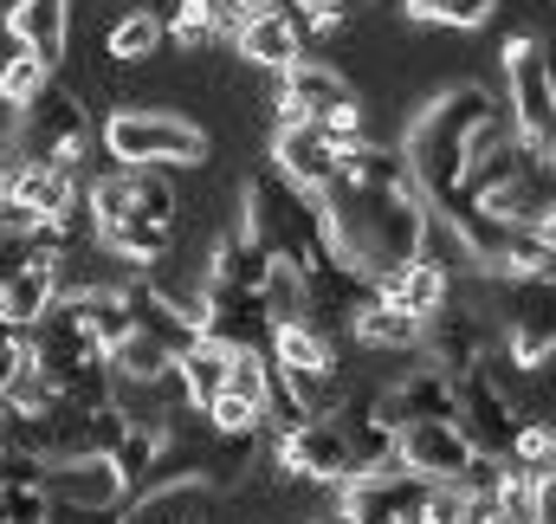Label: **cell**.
<instances>
[{
  "mask_svg": "<svg viewBox=\"0 0 556 524\" xmlns=\"http://www.w3.org/2000/svg\"><path fill=\"white\" fill-rule=\"evenodd\" d=\"M317 221H324V247H330V260H343L350 272H363L369 285H382V278H395L402 265L420 260L427 201H420V188L376 195V188L330 182V188L317 195Z\"/></svg>",
  "mask_w": 556,
  "mask_h": 524,
  "instance_id": "cell-1",
  "label": "cell"
},
{
  "mask_svg": "<svg viewBox=\"0 0 556 524\" xmlns=\"http://www.w3.org/2000/svg\"><path fill=\"white\" fill-rule=\"evenodd\" d=\"M498 142H505V111H498V98L485 85L440 91L408 124V136H402V155H408V175H415L420 201L427 208L453 201L459 182L472 175V162H485Z\"/></svg>",
  "mask_w": 556,
  "mask_h": 524,
  "instance_id": "cell-2",
  "label": "cell"
},
{
  "mask_svg": "<svg viewBox=\"0 0 556 524\" xmlns=\"http://www.w3.org/2000/svg\"><path fill=\"white\" fill-rule=\"evenodd\" d=\"M240 208H247L240 234H253L273 260L298 265V272H304V265H317V260H330V247H324V221H317V201H311V195H298L291 182H278V175L247 182Z\"/></svg>",
  "mask_w": 556,
  "mask_h": 524,
  "instance_id": "cell-3",
  "label": "cell"
},
{
  "mask_svg": "<svg viewBox=\"0 0 556 524\" xmlns=\"http://www.w3.org/2000/svg\"><path fill=\"white\" fill-rule=\"evenodd\" d=\"M104 149L117 169H201L207 130L162 104H124L104 117Z\"/></svg>",
  "mask_w": 556,
  "mask_h": 524,
  "instance_id": "cell-4",
  "label": "cell"
},
{
  "mask_svg": "<svg viewBox=\"0 0 556 524\" xmlns=\"http://www.w3.org/2000/svg\"><path fill=\"white\" fill-rule=\"evenodd\" d=\"M498 65H505V104H511V130L518 142L544 162V149L556 142V65L551 52H544V39H511L505 52H498Z\"/></svg>",
  "mask_w": 556,
  "mask_h": 524,
  "instance_id": "cell-5",
  "label": "cell"
},
{
  "mask_svg": "<svg viewBox=\"0 0 556 524\" xmlns=\"http://www.w3.org/2000/svg\"><path fill=\"white\" fill-rule=\"evenodd\" d=\"M85 142H91V124H85L78 91L46 85V91L20 111V130H13V149H7V155H20V162H52V169H78Z\"/></svg>",
  "mask_w": 556,
  "mask_h": 524,
  "instance_id": "cell-6",
  "label": "cell"
},
{
  "mask_svg": "<svg viewBox=\"0 0 556 524\" xmlns=\"http://www.w3.org/2000/svg\"><path fill=\"white\" fill-rule=\"evenodd\" d=\"M85 208H91V234H111V227H175V188L162 169H111L85 188Z\"/></svg>",
  "mask_w": 556,
  "mask_h": 524,
  "instance_id": "cell-7",
  "label": "cell"
},
{
  "mask_svg": "<svg viewBox=\"0 0 556 524\" xmlns=\"http://www.w3.org/2000/svg\"><path fill=\"white\" fill-rule=\"evenodd\" d=\"M505 357L518 370H538L556 357V253L538 278L505 285Z\"/></svg>",
  "mask_w": 556,
  "mask_h": 524,
  "instance_id": "cell-8",
  "label": "cell"
},
{
  "mask_svg": "<svg viewBox=\"0 0 556 524\" xmlns=\"http://www.w3.org/2000/svg\"><path fill=\"white\" fill-rule=\"evenodd\" d=\"M427 479H415L402 460L376 473H350L337 486V524H420Z\"/></svg>",
  "mask_w": 556,
  "mask_h": 524,
  "instance_id": "cell-9",
  "label": "cell"
},
{
  "mask_svg": "<svg viewBox=\"0 0 556 524\" xmlns=\"http://www.w3.org/2000/svg\"><path fill=\"white\" fill-rule=\"evenodd\" d=\"M273 466L285 479H298V486H343L356 473L337 421H298V427L273 434Z\"/></svg>",
  "mask_w": 556,
  "mask_h": 524,
  "instance_id": "cell-10",
  "label": "cell"
},
{
  "mask_svg": "<svg viewBox=\"0 0 556 524\" xmlns=\"http://www.w3.org/2000/svg\"><path fill=\"white\" fill-rule=\"evenodd\" d=\"M415 357L427 370H440L446 383H459V376H472V370L492 357V330H485L479 311H453V298H446L433 317H420V350Z\"/></svg>",
  "mask_w": 556,
  "mask_h": 524,
  "instance_id": "cell-11",
  "label": "cell"
},
{
  "mask_svg": "<svg viewBox=\"0 0 556 524\" xmlns=\"http://www.w3.org/2000/svg\"><path fill=\"white\" fill-rule=\"evenodd\" d=\"M453 427L466 434V447H472V453L505 460V453H511V434H518V408L492 389V376H485V370H472V376H459V383H453Z\"/></svg>",
  "mask_w": 556,
  "mask_h": 524,
  "instance_id": "cell-12",
  "label": "cell"
},
{
  "mask_svg": "<svg viewBox=\"0 0 556 524\" xmlns=\"http://www.w3.org/2000/svg\"><path fill=\"white\" fill-rule=\"evenodd\" d=\"M39 479H46V492H52L59 512H117V506L130 499V486H124V473L111 466V453L52 460V466H39Z\"/></svg>",
  "mask_w": 556,
  "mask_h": 524,
  "instance_id": "cell-13",
  "label": "cell"
},
{
  "mask_svg": "<svg viewBox=\"0 0 556 524\" xmlns=\"http://www.w3.org/2000/svg\"><path fill=\"white\" fill-rule=\"evenodd\" d=\"M395 460L427 486H459L472 466V447L453 421H408V427H395Z\"/></svg>",
  "mask_w": 556,
  "mask_h": 524,
  "instance_id": "cell-14",
  "label": "cell"
},
{
  "mask_svg": "<svg viewBox=\"0 0 556 524\" xmlns=\"http://www.w3.org/2000/svg\"><path fill=\"white\" fill-rule=\"evenodd\" d=\"M285 85H278V124H317L330 104H343V98H356L350 85H343V72L337 65H324V59H291L285 72H278Z\"/></svg>",
  "mask_w": 556,
  "mask_h": 524,
  "instance_id": "cell-15",
  "label": "cell"
},
{
  "mask_svg": "<svg viewBox=\"0 0 556 524\" xmlns=\"http://www.w3.org/2000/svg\"><path fill=\"white\" fill-rule=\"evenodd\" d=\"M273 175L278 182H291L298 195H324L330 182H337V149L317 136V124H278L273 136Z\"/></svg>",
  "mask_w": 556,
  "mask_h": 524,
  "instance_id": "cell-16",
  "label": "cell"
},
{
  "mask_svg": "<svg viewBox=\"0 0 556 524\" xmlns=\"http://www.w3.org/2000/svg\"><path fill=\"white\" fill-rule=\"evenodd\" d=\"M117 524H214V486L201 479H155L117 506Z\"/></svg>",
  "mask_w": 556,
  "mask_h": 524,
  "instance_id": "cell-17",
  "label": "cell"
},
{
  "mask_svg": "<svg viewBox=\"0 0 556 524\" xmlns=\"http://www.w3.org/2000/svg\"><path fill=\"white\" fill-rule=\"evenodd\" d=\"M376 401V414L389 421V427H408V421H453V383L440 376V370H427L415 363L402 383H389L382 395H369Z\"/></svg>",
  "mask_w": 556,
  "mask_h": 524,
  "instance_id": "cell-18",
  "label": "cell"
},
{
  "mask_svg": "<svg viewBox=\"0 0 556 524\" xmlns=\"http://www.w3.org/2000/svg\"><path fill=\"white\" fill-rule=\"evenodd\" d=\"M233 52H240L247 65L285 72V65L304 52V33H298V20H291L285 7H253V13L240 20V33H233Z\"/></svg>",
  "mask_w": 556,
  "mask_h": 524,
  "instance_id": "cell-19",
  "label": "cell"
},
{
  "mask_svg": "<svg viewBox=\"0 0 556 524\" xmlns=\"http://www.w3.org/2000/svg\"><path fill=\"white\" fill-rule=\"evenodd\" d=\"M7 26H13V39H20V52L59 65V59H65V39H72V0H13Z\"/></svg>",
  "mask_w": 556,
  "mask_h": 524,
  "instance_id": "cell-20",
  "label": "cell"
},
{
  "mask_svg": "<svg viewBox=\"0 0 556 524\" xmlns=\"http://www.w3.org/2000/svg\"><path fill=\"white\" fill-rule=\"evenodd\" d=\"M266 272H273V253L253 240V234H220V247L207 253V291H247V298H260V285H266Z\"/></svg>",
  "mask_w": 556,
  "mask_h": 524,
  "instance_id": "cell-21",
  "label": "cell"
},
{
  "mask_svg": "<svg viewBox=\"0 0 556 524\" xmlns=\"http://www.w3.org/2000/svg\"><path fill=\"white\" fill-rule=\"evenodd\" d=\"M350 337L363 344V350H420V317H408L395 298H382L376 285H369V298L350 311Z\"/></svg>",
  "mask_w": 556,
  "mask_h": 524,
  "instance_id": "cell-22",
  "label": "cell"
},
{
  "mask_svg": "<svg viewBox=\"0 0 556 524\" xmlns=\"http://www.w3.org/2000/svg\"><path fill=\"white\" fill-rule=\"evenodd\" d=\"M65 291V272H59V260H39L26 265V272H13L7 285H0V317L13 324V330H26L33 317H46L52 311V298Z\"/></svg>",
  "mask_w": 556,
  "mask_h": 524,
  "instance_id": "cell-23",
  "label": "cell"
},
{
  "mask_svg": "<svg viewBox=\"0 0 556 524\" xmlns=\"http://www.w3.org/2000/svg\"><path fill=\"white\" fill-rule=\"evenodd\" d=\"M227 363H233V350H227V344H214V337H194V344L175 357V383H181V395H188V408H194V414L227 389Z\"/></svg>",
  "mask_w": 556,
  "mask_h": 524,
  "instance_id": "cell-24",
  "label": "cell"
},
{
  "mask_svg": "<svg viewBox=\"0 0 556 524\" xmlns=\"http://www.w3.org/2000/svg\"><path fill=\"white\" fill-rule=\"evenodd\" d=\"M266 357H273L278 370H337V337L317 330L311 317H298V324H273Z\"/></svg>",
  "mask_w": 556,
  "mask_h": 524,
  "instance_id": "cell-25",
  "label": "cell"
},
{
  "mask_svg": "<svg viewBox=\"0 0 556 524\" xmlns=\"http://www.w3.org/2000/svg\"><path fill=\"white\" fill-rule=\"evenodd\" d=\"M376 291H382V298H395L408 317H433V311L453 298V272H440L433 260H415V265H402L395 278H382Z\"/></svg>",
  "mask_w": 556,
  "mask_h": 524,
  "instance_id": "cell-26",
  "label": "cell"
},
{
  "mask_svg": "<svg viewBox=\"0 0 556 524\" xmlns=\"http://www.w3.org/2000/svg\"><path fill=\"white\" fill-rule=\"evenodd\" d=\"M104 370H111V383H168V376H175V350L155 344V337H142V330H130V337L104 357Z\"/></svg>",
  "mask_w": 556,
  "mask_h": 524,
  "instance_id": "cell-27",
  "label": "cell"
},
{
  "mask_svg": "<svg viewBox=\"0 0 556 524\" xmlns=\"http://www.w3.org/2000/svg\"><path fill=\"white\" fill-rule=\"evenodd\" d=\"M168 33H162V20L149 13V7H130L117 26H111V59L117 65H142V59H155V46H162Z\"/></svg>",
  "mask_w": 556,
  "mask_h": 524,
  "instance_id": "cell-28",
  "label": "cell"
},
{
  "mask_svg": "<svg viewBox=\"0 0 556 524\" xmlns=\"http://www.w3.org/2000/svg\"><path fill=\"white\" fill-rule=\"evenodd\" d=\"M39 260H59L52 234H46V227H7V221H0V285H7L13 272L39 265Z\"/></svg>",
  "mask_w": 556,
  "mask_h": 524,
  "instance_id": "cell-29",
  "label": "cell"
},
{
  "mask_svg": "<svg viewBox=\"0 0 556 524\" xmlns=\"http://www.w3.org/2000/svg\"><path fill=\"white\" fill-rule=\"evenodd\" d=\"M46 85H52V65H46V59H33V52H13V59L0 65V98H7L13 111H26Z\"/></svg>",
  "mask_w": 556,
  "mask_h": 524,
  "instance_id": "cell-30",
  "label": "cell"
},
{
  "mask_svg": "<svg viewBox=\"0 0 556 524\" xmlns=\"http://www.w3.org/2000/svg\"><path fill=\"white\" fill-rule=\"evenodd\" d=\"M551 460H556V421L525 414V421H518V434H511V466H525V473H544Z\"/></svg>",
  "mask_w": 556,
  "mask_h": 524,
  "instance_id": "cell-31",
  "label": "cell"
},
{
  "mask_svg": "<svg viewBox=\"0 0 556 524\" xmlns=\"http://www.w3.org/2000/svg\"><path fill=\"white\" fill-rule=\"evenodd\" d=\"M317 136H324V142H330L337 155H343V149H356V142H363V104H356V98L330 104V111L317 117Z\"/></svg>",
  "mask_w": 556,
  "mask_h": 524,
  "instance_id": "cell-32",
  "label": "cell"
},
{
  "mask_svg": "<svg viewBox=\"0 0 556 524\" xmlns=\"http://www.w3.org/2000/svg\"><path fill=\"white\" fill-rule=\"evenodd\" d=\"M466 506H472V492H466V486H427L420 524H466Z\"/></svg>",
  "mask_w": 556,
  "mask_h": 524,
  "instance_id": "cell-33",
  "label": "cell"
},
{
  "mask_svg": "<svg viewBox=\"0 0 556 524\" xmlns=\"http://www.w3.org/2000/svg\"><path fill=\"white\" fill-rule=\"evenodd\" d=\"M291 7H298V13H291L298 33H337V26L350 20V0H291Z\"/></svg>",
  "mask_w": 556,
  "mask_h": 524,
  "instance_id": "cell-34",
  "label": "cell"
},
{
  "mask_svg": "<svg viewBox=\"0 0 556 524\" xmlns=\"http://www.w3.org/2000/svg\"><path fill=\"white\" fill-rule=\"evenodd\" d=\"M525 524H556V466L531 473V512H525Z\"/></svg>",
  "mask_w": 556,
  "mask_h": 524,
  "instance_id": "cell-35",
  "label": "cell"
},
{
  "mask_svg": "<svg viewBox=\"0 0 556 524\" xmlns=\"http://www.w3.org/2000/svg\"><path fill=\"white\" fill-rule=\"evenodd\" d=\"M492 7H498V0H446V7H440V20H446V26H485V20H492Z\"/></svg>",
  "mask_w": 556,
  "mask_h": 524,
  "instance_id": "cell-36",
  "label": "cell"
},
{
  "mask_svg": "<svg viewBox=\"0 0 556 524\" xmlns=\"http://www.w3.org/2000/svg\"><path fill=\"white\" fill-rule=\"evenodd\" d=\"M525 234H531V247H538V253H556V195L531 214V227H525Z\"/></svg>",
  "mask_w": 556,
  "mask_h": 524,
  "instance_id": "cell-37",
  "label": "cell"
},
{
  "mask_svg": "<svg viewBox=\"0 0 556 524\" xmlns=\"http://www.w3.org/2000/svg\"><path fill=\"white\" fill-rule=\"evenodd\" d=\"M440 7H446V0H408V13H415V20H440Z\"/></svg>",
  "mask_w": 556,
  "mask_h": 524,
  "instance_id": "cell-38",
  "label": "cell"
},
{
  "mask_svg": "<svg viewBox=\"0 0 556 524\" xmlns=\"http://www.w3.org/2000/svg\"><path fill=\"white\" fill-rule=\"evenodd\" d=\"M544 169H551V182H556V142H551V149H544Z\"/></svg>",
  "mask_w": 556,
  "mask_h": 524,
  "instance_id": "cell-39",
  "label": "cell"
},
{
  "mask_svg": "<svg viewBox=\"0 0 556 524\" xmlns=\"http://www.w3.org/2000/svg\"><path fill=\"white\" fill-rule=\"evenodd\" d=\"M233 7H247V13H253V7H266V0H233Z\"/></svg>",
  "mask_w": 556,
  "mask_h": 524,
  "instance_id": "cell-40",
  "label": "cell"
},
{
  "mask_svg": "<svg viewBox=\"0 0 556 524\" xmlns=\"http://www.w3.org/2000/svg\"><path fill=\"white\" fill-rule=\"evenodd\" d=\"M551 466H556V460H551Z\"/></svg>",
  "mask_w": 556,
  "mask_h": 524,
  "instance_id": "cell-41",
  "label": "cell"
}]
</instances>
